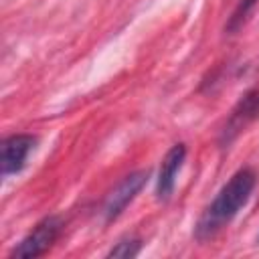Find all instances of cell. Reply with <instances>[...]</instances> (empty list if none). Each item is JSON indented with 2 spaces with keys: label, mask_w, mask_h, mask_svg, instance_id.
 I'll use <instances>...</instances> for the list:
<instances>
[{
  "label": "cell",
  "mask_w": 259,
  "mask_h": 259,
  "mask_svg": "<svg viewBox=\"0 0 259 259\" xmlns=\"http://www.w3.org/2000/svg\"><path fill=\"white\" fill-rule=\"evenodd\" d=\"M255 184H257V174L251 168L237 170L198 217L194 225V237L198 241H208L217 233H221L249 202Z\"/></svg>",
  "instance_id": "6da1fadb"
},
{
  "label": "cell",
  "mask_w": 259,
  "mask_h": 259,
  "mask_svg": "<svg viewBox=\"0 0 259 259\" xmlns=\"http://www.w3.org/2000/svg\"><path fill=\"white\" fill-rule=\"evenodd\" d=\"M63 229V221L59 217H45L42 221H38L32 231L12 249L10 257H18V259H30V257H38L45 251H49V247L57 241V237L61 235Z\"/></svg>",
  "instance_id": "7a4b0ae2"
},
{
  "label": "cell",
  "mask_w": 259,
  "mask_h": 259,
  "mask_svg": "<svg viewBox=\"0 0 259 259\" xmlns=\"http://www.w3.org/2000/svg\"><path fill=\"white\" fill-rule=\"evenodd\" d=\"M146 180H148V172L138 170V172L127 174V176L109 192V196L105 198V204H103V208H101L105 223L115 221V219L125 210V206H127V204L138 196V192L144 188Z\"/></svg>",
  "instance_id": "3957f363"
},
{
  "label": "cell",
  "mask_w": 259,
  "mask_h": 259,
  "mask_svg": "<svg viewBox=\"0 0 259 259\" xmlns=\"http://www.w3.org/2000/svg\"><path fill=\"white\" fill-rule=\"evenodd\" d=\"M36 138L30 134H14L8 136L2 142V176L8 178L12 174H18L24 164L28 154L34 150Z\"/></svg>",
  "instance_id": "277c9868"
},
{
  "label": "cell",
  "mask_w": 259,
  "mask_h": 259,
  "mask_svg": "<svg viewBox=\"0 0 259 259\" xmlns=\"http://www.w3.org/2000/svg\"><path fill=\"white\" fill-rule=\"evenodd\" d=\"M184 160H186V146L184 144H174L166 152V156L162 158L158 180H156V196H158V200L166 202L172 196L174 186H176V176H178Z\"/></svg>",
  "instance_id": "5b68a950"
},
{
  "label": "cell",
  "mask_w": 259,
  "mask_h": 259,
  "mask_svg": "<svg viewBox=\"0 0 259 259\" xmlns=\"http://www.w3.org/2000/svg\"><path fill=\"white\" fill-rule=\"evenodd\" d=\"M255 117H259V91H251L247 93L239 105L233 109L225 130H223V144H229L249 121H253Z\"/></svg>",
  "instance_id": "8992f818"
},
{
  "label": "cell",
  "mask_w": 259,
  "mask_h": 259,
  "mask_svg": "<svg viewBox=\"0 0 259 259\" xmlns=\"http://www.w3.org/2000/svg\"><path fill=\"white\" fill-rule=\"evenodd\" d=\"M255 6H257V0H239L237 6H235V10H233V14L229 16V20H227V24H225V30H227L229 34L237 32V30L247 22V18H249V14L253 12Z\"/></svg>",
  "instance_id": "52a82bcc"
},
{
  "label": "cell",
  "mask_w": 259,
  "mask_h": 259,
  "mask_svg": "<svg viewBox=\"0 0 259 259\" xmlns=\"http://www.w3.org/2000/svg\"><path fill=\"white\" fill-rule=\"evenodd\" d=\"M142 245L138 239H127V241H119L115 247H111V251L107 253V257H121V259H130L136 257L140 253Z\"/></svg>",
  "instance_id": "ba28073f"
}]
</instances>
